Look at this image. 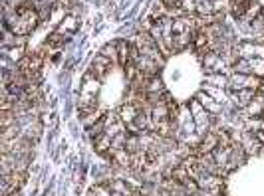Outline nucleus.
<instances>
[{
  "label": "nucleus",
  "mask_w": 264,
  "mask_h": 196,
  "mask_svg": "<svg viewBox=\"0 0 264 196\" xmlns=\"http://www.w3.org/2000/svg\"><path fill=\"white\" fill-rule=\"evenodd\" d=\"M189 109H191V115H193V123H195V127H197V131L199 133H209V125H211V119H209V111L201 105V101L199 99H193L191 103H189Z\"/></svg>",
  "instance_id": "1"
},
{
  "label": "nucleus",
  "mask_w": 264,
  "mask_h": 196,
  "mask_svg": "<svg viewBox=\"0 0 264 196\" xmlns=\"http://www.w3.org/2000/svg\"><path fill=\"white\" fill-rule=\"evenodd\" d=\"M94 145H96V151L101 152V155H107L109 151H112V137L107 133H99L94 137Z\"/></svg>",
  "instance_id": "9"
},
{
  "label": "nucleus",
  "mask_w": 264,
  "mask_h": 196,
  "mask_svg": "<svg viewBox=\"0 0 264 196\" xmlns=\"http://www.w3.org/2000/svg\"><path fill=\"white\" fill-rule=\"evenodd\" d=\"M101 56H105L107 60H112L114 63H119V54H117V42L107 44V46L101 48Z\"/></svg>",
  "instance_id": "16"
},
{
  "label": "nucleus",
  "mask_w": 264,
  "mask_h": 196,
  "mask_svg": "<svg viewBox=\"0 0 264 196\" xmlns=\"http://www.w3.org/2000/svg\"><path fill=\"white\" fill-rule=\"evenodd\" d=\"M161 2H163L165 6H179L181 0H161Z\"/></svg>",
  "instance_id": "25"
},
{
  "label": "nucleus",
  "mask_w": 264,
  "mask_h": 196,
  "mask_svg": "<svg viewBox=\"0 0 264 196\" xmlns=\"http://www.w3.org/2000/svg\"><path fill=\"white\" fill-rule=\"evenodd\" d=\"M250 70H252V75L264 77V60H260V58L250 60Z\"/></svg>",
  "instance_id": "20"
},
{
  "label": "nucleus",
  "mask_w": 264,
  "mask_h": 196,
  "mask_svg": "<svg viewBox=\"0 0 264 196\" xmlns=\"http://www.w3.org/2000/svg\"><path fill=\"white\" fill-rule=\"evenodd\" d=\"M218 2H227V0H218Z\"/></svg>",
  "instance_id": "29"
},
{
  "label": "nucleus",
  "mask_w": 264,
  "mask_h": 196,
  "mask_svg": "<svg viewBox=\"0 0 264 196\" xmlns=\"http://www.w3.org/2000/svg\"><path fill=\"white\" fill-rule=\"evenodd\" d=\"M260 20H262V26H264V10H262V16H260Z\"/></svg>",
  "instance_id": "28"
},
{
  "label": "nucleus",
  "mask_w": 264,
  "mask_h": 196,
  "mask_svg": "<svg viewBox=\"0 0 264 196\" xmlns=\"http://www.w3.org/2000/svg\"><path fill=\"white\" fill-rule=\"evenodd\" d=\"M125 149H127V152H131V155H137V152L145 151V149H143V143H141V135L129 133L127 143H125Z\"/></svg>",
  "instance_id": "10"
},
{
  "label": "nucleus",
  "mask_w": 264,
  "mask_h": 196,
  "mask_svg": "<svg viewBox=\"0 0 264 196\" xmlns=\"http://www.w3.org/2000/svg\"><path fill=\"white\" fill-rule=\"evenodd\" d=\"M254 135H256V139L264 145V129H258V131H254Z\"/></svg>",
  "instance_id": "26"
},
{
  "label": "nucleus",
  "mask_w": 264,
  "mask_h": 196,
  "mask_svg": "<svg viewBox=\"0 0 264 196\" xmlns=\"http://www.w3.org/2000/svg\"><path fill=\"white\" fill-rule=\"evenodd\" d=\"M64 42H66V36H64L62 32H54V34H50L46 46H48V48H60Z\"/></svg>",
  "instance_id": "19"
},
{
  "label": "nucleus",
  "mask_w": 264,
  "mask_h": 196,
  "mask_svg": "<svg viewBox=\"0 0 264 196\" xmlns=\"http://www.w3.org/2000/svg\"><path fill=\"white\" fill-rule=\"evenodd\" d=\"M90 196H114V192H112V188H109L107 184H98V186L92 188Z\"/></svg>",
  "instance_id": "22"
},
{
  "label": "nucleus",
  "mask_w": 264,
  "mask_h": 196,
  "mask_svg": "<svg viewBox=\"0 0 264 196\" xmlns=\"http://www.w3.org/2000/svg\"><path fill=\"white\" fill-rule=\"evenodd\" d=\"M205 68H211V70H214L216 74H223V72H221V58H218L216 52L205 54Z\"/></svg>",
  "instance_id": "13"
},
{
  "label": "nucleus",
  "mask_w": 264,
  "mask_h": 196,
  "mask_svg": "<svg viewBox=\"0 0 264 196\" xmlns=\"http://www.w3.org/2000/svg\"><path fill=\"white\" fill-rule=\"evenodd\" d=\"M42 61H44V58H42L40 52H38V54H26L24 58L18 61V70L24 72L26 75H30V74H40Z\"/></svg>",
  "instance_id": "3"
},
{
  "label": "nucleus",
  "mask_w": 264,
  "mask_h": 196,
  "mask_svg": "<svg viewBox=\"0 0 264 196\" xmlns=\"http://www.w3.org/2000/svg\"><path fill=\"white\" fill-rule=\"evenodd\" d=\"M231 83H232V90L238 91V90H258L260 87V77L252 75V74H234L231 77Z\"/></svg>",
  "instance_id": "2"
},
{
  "label": "nucleus",
  "mask_w": 264,
  "mask_h": 196,
  "mask_svg": "<svg viewBox=\"0 0 264 196\" xmlns=\"http://www.w3.org/2000/svg\"><path fill=\"white\" fill-rule=\"evenodd\" d=\"M207 81L213 83V85H216V87H225V85L229 83V79H227L223 74H209V75H207Z\"/></svg>",
  "instance_id": "21"
},
{
  "label": "nucleus",
  "mask_w": 264,
  "mask_h": 196,
  "mask_svg": "<svg viewBox=\"0 0 264 196\" xmlns=\"http://www.w3.org/2000/svg\"><path fill=\"white\" fill-rule=\"evenodd\" d=\"M112 63H114L112 60H107L105 56H101V54H99V56H98V58L92 61V68H90V72H92V74H94L98 79H101V77H103V75L109 72V68H112Z\"/></svg>",
  "instance_id": "4"
},
{
  "label": "nucleus",
  "mask_w": 264,
  "mask_h": 196,
  "mask_svg": "<svg viewBox=\"0 0 264 196\" xmlns=\"http://www.w3.org/2000/svg\"><path fill=\"white\" fill-rule=\"evenodd\" d=\"M197 99L201 101V105L207 109L209 113H218V111H221V105H218L214 99H211L209 95H205V93H199V95H197Z\"/></svg>",
  "instance_id": "14"
},
{
  "label": "nucleus",
  "mask_w": 264,
  "mask_h": 196,
  "mask_svg": "<svg viewBox=\"0 0 264 196\" xmlns=\"http://www.w3.org/2000/svg\"><path fill=\"white\" fill-rule=\"evenodd\" d=\"M22 52H24V46H18V48H12V52H10V58H12L14 61H16V60L20 61L22 58H24V54H22Z\"/></svg>",
  "instance_id": "24"
},
{
  "label": "nucleus",
  "mask_w": 264,
  "mask_h": 196,
  "mask_svg": "<svg viewBox=\"0 0 264 196\" xmlns=\"http://www.w3.org/2000/svg\"><path fill=\"white\" fill-rule=\"evenodd\" d=\"M114 196H127V194H123V192H114Z\"/></svg>",
  "instance_id": "27"
},
{
  "label": "nucleus",
  "mask_w": 264,
  "mask_h": 196,
  "mask_svg": "<svg viewBox=\"0 0 264 196\" xmlns=\"http://www.w3.org/2000/svg\"><path fill=\"white\" fill-rule=\"evenodd\" d=\"M163 91H165L163 81H161L157 75L149 77V81H147V87H145V93H147V95H159V93H163Z\"/></svg>",
  "instance_id": "11"
},
{
  "label": "nucleus",
  "mask_w": 264,
  "mask_h": 196,
  "mask_svg": "<svg viewBox=\"0 0 264 196\" xmlns=\"http://www.w3.org/2000/svg\"><path fill=\"white\" fill-rule=\"evenodd\" d=\"M117 54H119V65H125L129 63V54H131V44L127 42H117Z\"/></svg>",
  "instance_id": "15"
},
{
  "label": "nucleus",
  "mask_w": 264,
  "mask_h": 196,
  "mask_svg": "<svg viewBox=\"0 0 264 196\" xmlns=\"http://www.w3.org/2000/svg\"><path fill=\"white\" fill-rule=\"evenodd\" d=\"M78 30V20L76 18H66L62 24H60V30L58 32H62L64 36H68V34H74Z\"/></svg>",
  "instance_id": "18"
},
{
  "label": "nucleus",
  "mask_w": 264,
  "mask_h": 196,
  "mask_svg": "<svg viewBox=\"0 0 264 196\" xmlns=\"http://www.w3.org/2000/svg\"><path fill=\"white\" fill-rule=\"evenodd\" d=\"M137 113H139V109L135 107V103H131V101L123 103V105H121V109H119V117H121V121H123L125 125L133 123V121H135V117H137Z\"/></svg>",
  "instance_id": "8"
},
{
  "label": "nucleus",
  "mask_w": 264,
  "mask_h": 196,
  "mask_svg": "<svg viewBox=\"0 0 264 196\" xmlns=\"http://www.w3.org/2000/svg\"><path fill=\"white\" fill-rule=\"evenodd\" d=\"M240 145L245 147V151H247V155H258L260 152V147H264L258 139H256V135L252 133H247V135H243V141H240Z\"/></svg>",
  "instance_id": "7"
},
{
  "label": "nucleus",
  "mask_w": 264,
  "mask_h": 196,
  "mask_svg": "<svg viewBox=\"0 0 264 196\" xmlns=\"http://www.w3.org/2000/svg\"><path fill=\"white\" fill-rule=\"evenodd\" d=\"M197 147H199L197 149V155H201V152H213L218 147V133H205Z\"/></svg>",
  "instance_id": "5"
},
{
  "label": "nucleus",
  "mask_w": 264,
  "mask_h": 196,
  "mask_svg": "<svg viewBox=\"0 0 264 196\" xmlns=\"http://www.w3.org/2000/svg\"><path fill=\"white\" fill-rule=\"evenodd\" d=\"M52 8H54V0H42V2L36 4V10L42 20H48V16L52 14Z\"/></svg>",
  "instance_id": "17"
},
{
  "label": "nucleus",
  "mask_w": 264,
  "mask_h": 196,
  "mask_svg": "<svg viewBox=\"0 0 264 196\" xmlns=\"http://www.w3.org/2000/svg\"><path fill=\"white\" fill-rule=\"evenodd\" d=\"M234 97H236V103L245 109L254 99V90H238V91H234Z\"/></svg>",
  "instance_id": "12"
},
{
  "label": "nucleus",
  "mask_w": 264,
  "mask_h": 196,
  "mask_svg": "<svg viewBox=\"0 0 264 196\" xmlns=\"http://www.w3.org/2000/svg\"><path fill=\"white\" fill-rule=\"evenodd\" d=\"M245 117H264V99L262 97H254L245 109H243Z\"/></svg>",
  "instance_id": "6"
},
{
  "label": "nucleus",
  "mask_w": 264,
  "mask_h": 196,
  "mask_svg": "<svg viewBox=\"0 0 264 196\" xmlns=\"http://www.w3.org/2000/svg\"><path fill=\"white\" fill-rule=\"evenodd\" d=\"M179 6L183 8V12H197V0H181Z\"/></svg>",
  "instance_id": "23"
}]
</instances>
